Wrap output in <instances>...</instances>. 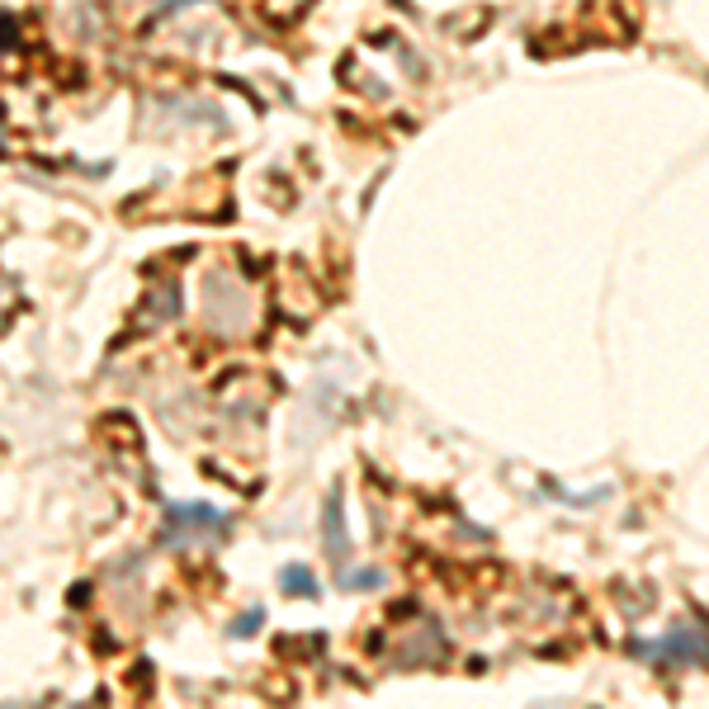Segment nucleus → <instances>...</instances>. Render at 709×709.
<instances>
[{
    "instance_id": "f257e3e1",
    "label": "nucleus",
    "mask_w": 709,
    "mask_h": 709,
    "mask_svg": "<svg viewBox=\"0 0 709 709\" xmlns=\"http://www.w3.org/2000/svg\"><path fill=\"white\" fill-rule=\"evenodd\" d=\"M284 582H289V586H303V591H312V577H308V573H299V567H289V573H284Z\"/></svg>"
}]
</instances>
